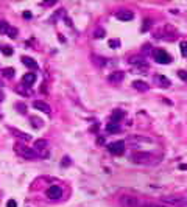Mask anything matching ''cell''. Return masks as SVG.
Masks as SVG:
<instances>
[{
	"label": "cell",
	"instance_id": "obj_1",
	"mask_svg": "<svg viewBox=\"0 0 187 207\" xmlns=\"http://www.w3.org/2000/svg\"><path fill=\"white\" fill-rule=\"evenodd\" d=\"M131 160L137 165H154L157 164V157L146 151H134L131 154Z\"/></svg>",
	"mask_w": 187,
	"mask_h": 207
},
{
	"label": "cell",
	"instance_id": "obj_2",
	"mask_svg": "<svg viewBox=\"0 0 187 207\" xmlns=\"http://www.w3.org/2000/svg\"><path fill=\"white\" fill-rule=\"evenodd\" d=\"M120 205L122 207H151V204H148L146 201L137 196H131V195L120 196Z\"/></svg>",
	"mask_w": 187,
	"mask_h": 207
},
{
	"label": "cell",
	"instance_id": "obj_3",
	"mask_svg": "<svg viewBox=\"0 0 187 207\" xmlns=\"http://www.w3.org/2000/svg\"><path fill=\"white\" fill-rule=\"evenodd\" d=\"M16 153L19 154V156L25 157V159H36V157H37V154H36L34 150L25 147V145H22V143H17V145H16Z\"/></svg>",
	"mask_w": 187,
	"mask_h": 207
},
{
	"label": "cell",
	"instance_id": "obj_4",
	"mask_svg": "<svg viewBox=\"0 0 187 207\" xmlns=\"http://www.w3.org/2000/svg\"><path fill=\"white\" fill-rule=\"evenodd\" d=\"M153 56H154L156 62H159V64H170L171 62V56L162 48H154Z\"/></svg>",
	"mask_w": 187,
	"mask_h": 207
},
{
	"label": "cell",
	"instance_id": "obj_5",
	"mask_svg": "<svg viewBox=\"0 0 187 207\" xmlns=\"http://www.w3.org/2000/svg\"><path fill=\"white\" fill-rule=\"evenodd\" d=\"M108 151L114 156H122L125 153V142L122 140H117V142H112V143L108 145Z\"/></svg>",
	"mask_w": 187,
	"mask_h": 207
},
{
	"label": "cell",
	"instance_id": "obj_6",
	"mask_svg": "<svg viewBox=\"0 0 187 207\" xmlns=\"http://www.w3.org/2000/svg\"><path fill=\"white\" fill-rule=\"evenodd\" d=\"M47 147H48V142L47 140H44V139H39V140H36L34 142V147H33V150L36 151V154L39 153L41 156H48V151H47Z\"/></svg>",
	"mask_w": 187,
	"mask_h": 207
},
{
	"label": "cell",
	"instance_id": "obj_7",
	"mask_svg": "<svg viewBox=\"0 0 187 207\" xmlns=\"http://www.w3.org/2000/svg\"><path fill=\"white\" fill-rule=\"evenodd\" d=\"M154 84L157 86V87H162V89H168L170 87V80L167 78L165 75H161V73H157V75H154Z\"/></svg>",
	"mask_w": 187,
	"mask_h": 207
},
{
	"label": "cell",
	"instance_id": "obj_8",
	"mask_svg": "<svg viewBox=\"0 0 187 207\" xmlns=\"http://www.w3.org/2000/svg\"><path fill=\"white\" fill-rule=\"evenodd\" d=\"M47 196L50 199H59L62 196V188L59 185H51L47 188Z\"/></svg>",
	"mask_w": 187,
	"mask_h": 207
},
{
	"label": "cell",
	"instance_id": "obj_9",
	"mask_svg": "<svg viewBox=\"0 0 187 207\" xmlns=\"http://www.w3.org/2000/svg\"><path fill=\"white\" fill-rule=\"evenodd\" d=\"M129 64H131V66L139 67V69H148V64H146V61H145L143 58H140V56H132V58H129Z\"/></svg>",
	"mask_w": 187,
	"mask_h": 207
},
{
	"label": "cell",
	"instance_id": "obj_10",
	"mask_svg": "<svg viewBox=\"0 0 187 207\" xmlns=\"http://www.w3.org/2000/svg\"><path fill=\"white\" fill-rule=\"evenodd\" d=\"M33 106H34V109H37V111H41V112H45L47 115H50L51 114V109H50V106L47 105V103H44V101H34L33 103Z\"/></svg>",
	"mask_w": 187,
	"mask_h": 207
},
{
	"label": "cell",
	"instance_id": "obj_11",
	"mask_svg": "<svg viewBox=\"0 0 187 207\" xmlns=\"http://www.w3.org/2000/svg\"><path fill=\"white\" fill-rule=\"evenodd\" d=\"M164 202L175 205V207H185V199H182V198H165Z\"/></svg>",
	"mask_w": 187,
	"mask_h": 207
},
{
	"label": "cell",
	"instance_id": "obj_12",
	"mask_svg": "<svg viewBox=\"0 0 187 207\" xmlns=\"http://www.w3.org/2000/svg\"><path fill=\"white\" fill-rule=\"evenodd\" d=\"M123 76H125V73H123V72H114V73H111V75L108 76V81H109V83L117 84V83H120V81L123 80Z\"/></svg>",
	"mask_w": 187,
	"mask_h": 207
},
{
	"label": "cell",
	"instance_id": "obj_13",
	"mask_svg": "<svg viewBox=\"0 0 187 207\" xmlns=\"http://www.w3.org/2000/svg\"><path fill=\"white\" fill-rule=\"evenodd\" d=\"M123 117H125V112L120 111V109H115V111L111 114V123H118Z\"/></svg>",
	"mask_w": 187,
	"mask_h": 207
},
{
	"label": "cell",
	"instance_id": "obj_14",
	"mask_svg": "<svg viewBox=\"0 0 187 207\" xmlns=\"http://www.w3.org/2000/svg\"><path fill=\"white\" fill-rule=\"evenodd\" d=\"M115 17L118 20H131L132 17H134V14H132L131 11H118L115 14Z\"/></svg>",
	"mask_w": 187,
	"mask_h": 207
},
{
	"label": "cell",
	"instance_id": "obj_15",
	"mask_svg": "<svg viewBox=\"0 0 187 207\" xmlns=\"http://www.w3.org/2000/svg\"><path fill=\"white\" fill-rule=\"evenodd\" d=\"M22 62L25 64L26 67H30V69H33V70H37V67H39L37 62H36L34 59H31L30 56H23V58H22Z\"/></svg>",
	"mask_w": 187,
	"mask_h": 207
},
{
	"label": "cell",
	"instance_id": "obj_16",
	"mask_svg": "<svg viewBox=\"0 0 187 207\" xmlns=\"http://www.w3.org/2000/svg\"><path fill=\"white\" fill-rule=\"evenodd\" d=\"M128 142L131 145H134V147H137L139 143H143V142H150L148 139H145V137H140V136H132V137H129L128 139Z\"/></svg>",
	"mask_w": 187,
	"mask_h": 207
},
{
	"label": "cell",
	"instance_id": "obj_17",
	"mask_svg": "<svg viewBox=\"0 0 187 207\" xmlns=\"http://www.w3.org/2000/svg\"><path fill=\"white\" fill-rule=\"evenodd\" d=\"M132 87H136V89L139 90V92H146V90L150 89V87H148V84L143 83V81H139V80L132 83Z\"/></svg>",
	"mask_w": 187,
	"mask_h": 207
},
{
	"label": "cell",
	"instance_id": "obj_18",
	"mask_svg": "<svg viewBox=\"0 0 187 207\" xmlns=\"http://www.w3.org/2000/svg\"><path fill=\"white\" fill-rule=\"evenodd\" d=\"M22 81H23V84L31 86V84L36 81V75H34V73H25V75L22 76Z\"/></svg>",
	"mask_w": 187,
	"mask_h": 207
},
{
	"label": "cell",
	"instance_id": "obj_19",
	"mask_svg": "<svg viewBox=\"0 0 187 207\" xmlns=\"http://www.w3.org/2000/svg\"><path fill=\"white\" fill-rule=\"evenodd\" d=\"M106 131L111 133V134L118 133L120 131V126H118V123H108V125H106Z\"/></svg>",
	"mask_w": 187,
	"mask_h": 207
},
{
	"label": "cell",
	"instance_id": "obj_20",
	"mask_svg": "<svg viewBox=\"0 0 187 207\" xmlns=\"http://www.w3.org/2000/svg\"><path fill=\"white\" fill-rule=\"evenodd\" d=\"M12 133H14L19 139H22L23 142H28V140H31V136H28V134H25V133H20V131H16V129H11Z\"/></svg>",
	"mask_w": 187,
	"mask_h": 207
},
{
	"label": "cell",
	"instance_id": "obj_21",
	"mask_svg": "<svg viewBox=\"0 0 187 207\" xmlns=\"http://www.w3.org/2000/svg\"><path fill=\"white\" fill-rule=\"evenodd\" d=\"M104 30L103 28H97L95 31H94V37H95V39H101V37H104Z\"/></svg>",
	"mask_w": 187,
	"mask_h": 207
},
{
	"label": "cell",
	"instance_id": "obj_22",
	"mask_svg": "<svg viewBox=\"0 0 187 207\" xmlns=\"http://www.w3.org/2000/svg\"><path fill=\"white\" fill-rule=\"evenodd\" d=\"M30 122H31V123H34L33 126H34V128H37V129L44 125V123H42V120H41V119H37V117H31V119H30Z\"/></svg>",
	"mask_w": 187,
	"mask_h": 207
},
{
	"label": "cell",
	"instance_id": "obj_23",
	"mask_svg": "<svg viewBox=\"0 0 187 207\" xmlns=\"http://www.w3.org/2000/svg\"><path fill=\"white\" fill-rule=\"evenodd\" d=\"M3 76H5V78H12V76H14V69H11V67L5 69L3 70Z\"/></svg>",
	"mask_w": 187,
	"mask_h": 207
},
{
	"label": "cell",
	"instance_id": "obj_24",
	"mask_svg": "<svg viewBox=\"0 0 187 207\" xmlns=\"http://www.w3.org/2000/svg\"><path fill=\"white\" fill-rule=\"evenodd\" d=\"M8 28H9V23H6V22H0V33H2V34H6Z\"/></svg>",
	"mask_w": 187,
	"mask_h": 207
},
{
	"label": "cell",
	"instance_id": "obj_25",
	"mask_svg": "<svg viewBox=\"0 0 187 207\" xmlns=\"http://www.w3.org/2000/svg\"><path fill=\"white\" fill-rule=\"evenodd\" d=\"M6 34H8L9 37H16V36H17V28H14V27H11V25H9Z\"/></svg>",
	"mask_w": 187,
	"mask_h": 207
},
{
	"label": "cell",
	"instance_id": "obj_26",
	"mask_svg": "<svg viewBox=\"0 0 187 207\" xmlns=\"http://www.w3.org/2000/svg\"><path fill=\"white\" fill-rule=\"evenodd\" d=\"M179 48H181V53H182L184 56H187V42H185V41L179 44Z\"/></svg>",
	"mask_w": 187,
	"mask_h": 207
},
{
	"label": "cell",
	"instance_id": "obj_27",
	"mask_svg": "<svg viewBox=\"0 0 187 207\" xmlns=\"http://www.w3.org/2000/svg\"><path fill=\"white\" fill-rule=\"evenodd\" d=\"M178 76H179L182 81H187V70H179V72H178Z\"/></svg>",
	"mask_w": 187,
	"mask_h": 207
},
{
	"label": "cell",
	"instance_id": "obj_28",
	"mask_svg": "<svg viewBox=\"0 0 187 207\" xmlns=\"http://www.w3.org/2000/svg\"><path fill=\"white\" fill-rule=\"evenodd\" d=\"M16 108H17V111H20V114H26V108H25L23 103H19V105H16Z\"/></svg>",
	"mask_w": 187,
	"mask_h": 207
},
{
	"label": "cell",
	"instance_id": "obj_29",
	"mask_svg": "<svg viewBox=\"0 0 187 207\" xmlns=\"http://www.w3.org/2000/svg\"><path fill=\"white\" fill-rule=\"evenodd\" d=\"M3 55L11 56V55H12V48H11V47H5V48H3Z\"/></svg>",
	"mask_w": 187,
	"mask_h": 207
},
{
	"label": "cell",
	"instance_id": "obj_30",
	"mask_svg": "<svg viewBox=\"0 0 187 207\" xmlns=\"http://www.w3.org/2000/svg\"><path fill=\"white\" fill-rule=\"evenodd\" d=\"M109 45H111L112 48H115V47L120 45V41H109Z\"/></svg>",
	"mask_w": 187,
	"mask_h": 207
},
{
	"label": "cell",
	"instance_id": "obj_31",
	"mask_svg": "<svg viewBox=\"0 0 187 207\" xmlns=\"http://www.w3.org/2000/svg\"><path fill=\"white\" fill-rule=\"evenodd\" d=\"M6 207H17V204H16V201H14V199H9V201H8V204H6Z\"/></svg>",
	"mask_w": 187,
	"mask_h": 207
},
{
	"label": "cell",
	"instance_id": "obj_32",
	"mask_svg": "<svg viewBox=\"0 0 187 207\" xmlns=\"http://www.w3.org/2000/svg\"><path fill=\"white\" fill-rule=\"evenodd\" d=\"M148 23H150V20H145V27H142V31H146V30L150 28V25H148Z\"/></svg>",
	"mask_w": 187,
	"mask_h": 207
},
{
	"label": "cell",
	"instance_id": "obj_33",
	"mask_svg": "<svg viewBox=\"0 0 187 207\" xmlns=\"http://www.w3.org/2000/svg\"><path fill=\"white\" fill-rule=\"evenodd\" d=\"M69 164H70V160H69L67 157H64V159H62V167H67Z\"/></svg>",
	"mask_w": 187,
	"mask_h": 207
},
{
	"label": "cell",
	"instance_id": "obj_34",
	"mask_svg": "<svg viewBox=\"0 0 187 207\" xmlns=\"http://www.w3.org/2000/svg\"><path fill=\"white\" fill-rule=\"evenodd\" d=\"M23 17H25V19H30V17H31V12H30V11H23Z\"/></svg>",
	"mask_w": 187,
	"mask_h": 207
},
{
	"label": "cell",
	"instance_id": "obj_35",
	"mask_svg": "<svg viewBox=\"0 0 187 207\" xmlns=\"http://www.w3.org/2000/svg\"><path fill=\"white\" fill-rule=\"evenodd\" d=\"M98 143H100V145L104 143V137H98Z\"/></svg>",
	"mask_w": 187,
	"mask_h": 207
},
{
	"label": "cell",
	"instance_id": "obj_36",
	"mask_svg": "<svg viewBox=\"0 0 187 207\" xmlns=\"http://www.w3.org/2000/svg\"><path fill=\"white\" fill-rule=\"evenodd\" d=\"M151 207H168V205H153L151 204Z\"/></svg>",
	"mask_w": 187,
	"mask_h": 207
},
{
	"label": "cell",
	"instance_id": "obj_37",
	"mask_svg": "<svg viewBox=\"0 0 187 207\" xmlns=\"http://www.w3.org/2000/svg\"><path fill=\"white\" fill-rule=\"evenodd\" d=\"M2 98H3V95H2V92H0V101H2Z\"/></svg>",
	"mask_w": 187,
	"mask_h": 207
}]
</instances>
